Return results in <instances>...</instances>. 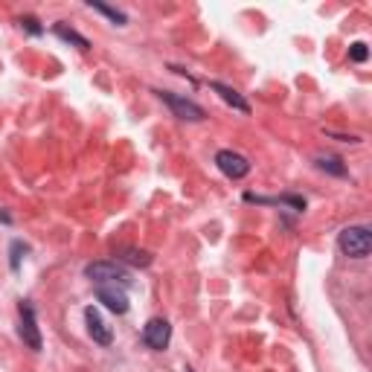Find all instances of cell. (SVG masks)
Returning a JSON list of instances; mask_svg holds the SVG:
<instances>
[{"label": "cell", "instance_id": "cell-17", "mask_svg": "<svg viewBox=\"0 0 372 372\" xmlns=\"http://www.w3.org/2000/svg\"><path fill=\"white\" fill-rule=\"evenodd\" d=\"M349 58L355 61V65H364V61L369 58V49H367V44H364V41H355V44L349 47Z\"/></svg>", "mask_w": 372, "mask_h": 372}, {"label": "cell", "instance_id": "cell-4", "mask_svg": "<svg viewBox=\"0 0 372 372\" xmlns=\"http://www.w3.org/2000/svg\"><path fill=\"white\" fill-rule=\"evenodd\" d=\"M154 93L163 99V102L169 105V111L178 119H183V122H204L207 119V111L198 102H192V99H186L181 93H172V91H154Z\"/></svg>", "mask_w": 372, "mask_h": 372}, {"label": "cell", "instance_id": "cell-18", "mask_svg": "<svg viewBox=\"0 0 372 372\" xmlns=\"http://www.w3.org/2000/svg\"><path fill=\"white\" fill-rule=\"evenodd\" d=\"M0 221H3V224H12V216L6 213V209H0Z\"/></svg>", "mask_w": 372, "mask_h": 372}, {"label": "cell", "instance_id": "cell-1", "mask_svg": "<svg viewBox=\"0 0 372 372\" xmlns=\"http://www.w3.org/2000/svg\"><path fill=\"white\" fill-rule=\"evenodd\" d=\"M84 277L96 285H122L128 288L131 277H128V268L119 265L117 259H99V262H88L84 265Z\"/></svg>", "mask_w": 372, "mask_h": 372}, {"label": "cell", "instance_id": "cell-3", "mask_svg": "<svg viewBox=\"0 0 372 372\" xmlns=\"http://www.w3.org/2000/svg\"><path fill=\"white\" fill-rule=\"evenodd\" d=\"M18 314H21V326H18V334L27 349L32 352H41V329H38V317H35V305L30 300H21L18 305Z\"/></svg>", "mask_w": 372, "mask_h": 372}, {"label": "cell", "instance_id": "cell-8", "mask_svg": "<svg viewBox=\"0 0 372 372\" xmlns=\"http://www.w3.org/2000/svg\"><path fill=\"white\" fill-rule=\"evenodd\" d=\"M84 323H88V334L93 338V343H99V346H111V343H114V332H111V326L105 323V317L99 314L93 305L84 308Z\"/></svg>", "mask_w": 372, "mask_h": 372}, {"label": "cell", "instance_id": "cell-6", "mask_svg": "<svg viewBox=\"0 0 372 372\" xmlns=\"http://www.w3.org/2000/svg\"><path fill=\"white\" fill-rule=\"evenodd\" d=\"M172 340V326H169V320L163 317H152L148 323L143 326V343L148 346V349H154V352H163L166 346Z\"/></svg>", "mask_w": 372, "mask_h": 372}, {"label": "cell", "instance_id": "cell-15", "mask_svg": "<svg viewBox=\"0 0 372 372\" xmlns=\"http://www.w3.org/2000/svg\"><path fill=\"white\" fill-rule=\"evenodd\" d=\"M27 253H30V244H27V242L15 239V242L9 244V268L15 270V274L21 270V262H23V256H27Z\"/></svg>", "mask_w": 372, "mask_h": 372}, {"label": "cell", "instance_id": "cell-10", "mask_svg": "<svg viewBox=\"0 0 372 372\" xmlns=\"http://www.w3.org/2000/svg\"><path fill=\"white\" fill-rule=\"evenodd\" d=\"M209 91H216L233 111H239V114H251V105H247V99H244L239 91H235V88H230V84H224V82H209Z\"/></svg>", "mask_w": 372, "mask_h": 372}, {"label": "cell", "instance_id": "cell-14", "mask_svg": "<svg viewBox=\"0 0 372 372\" xmlns=\"http://www.w3.org/2000/svg\"><path fill=\"white\" fill-rule=\"evenodd\" d=\"M88 6H91L93 12H99V15H105L108 21H114L117 27H126V23H128L126 12L117 9V6H108V3H102V0H88Z\"/></svg>", "mask_w": 372, "mask_h": 372}, {"label": "cell", "instance_id": "cell-9", "mask_svg": "<svg viewBox=\"0 0 372 372\" xmlns=\"http://www.w3.org/2000/svg\"><path fill=\"white\" fill-rule=\"evenodd\" d=\"M244 201H247V204H270V207H288V209H294V213H303V209H305V198H303V195H279V198H265V195L244 192Z\"/></svg>", "mask_w": 372, "mask_h": 372}, {"label": "cell", "instance_id": "cell-16", "mask_svg": "<svg viewBox=\"0 0 372 372\" xmlns=\"http://www.w3.org/2000/svg\"><path fill=\"white\" fill-rule=\"evenodd\" d=\"M18 23H21V30L23 32H30V35H35V38H38V35L44 32V27H41V21L35 18V15H23V18H18Z\"/></svg>", "mask_w": 372, "mask_h": 372}, {"label": "cell", "instance_id": "cell-11", "mask_svg": "<svg viewBox=\"0 0 372 372\" xmlns=\"http://www.w3.org/2000/svg\"><path fill=\"white\" fill-rule=\"evenodd\" d=\"M119 265H134V268H148L152 265V253L137 251V247H117L114 251Z\"/></svg>", "mask_w": 372, "mask_h": 372}, {"label": "cell", "instance_id": "cell-7", "mask_svg": "<svg viewBox=\"0 0 372 372\" xmlns=\"http://www.w3.org/2000/svg\"><path fill=\"white\" fill-rule=\"evenodd\" d=\"M96 300L102 303L108 312H114V314H126L131 303H128V294L122 285H96Z\"/></svg>", "mask_w": 372, "mask_h": 372}, {"label": "cell", "instance_id": "cell-2", "mask_svg": "<svg viewBox=\"0 0 372 372\" xmlns=\"http://www.w3.org/2000/svg\"><path fill=\"white\" fill-rule=\"evenodd\" d=\"M338 247L343 256L349 259H367L372 251V233L364 224H355V227H343L338 235Z\"/></svg>", "mask_w": 372, "mask_h": 372}, {"label": "cell", "instance_id": "cell-13", "mask_svg": "<svg viewBox=\"0 0 372 372\" xmlns=\"http://www.w3.org/2000/svg\"><path fill=\"white\" fill-rule=\"evenodd\" d=\"M53 32L58 35L61 41H67V44H73V47H76V49H82V53H84V49H91V41L84 38V35H79V32L73 30V27H67L65 21H58L56 27H53Z\"/></svg>", "mask_w": 372, "mask_h": 372}, {"label": "cell", "instance_id": "cell-5", "mask_svg": "<svg viewBox=\"0 0 372 372\" xmlns=\"http://www.w3.org/2000/svg\"><path fill=\"white\" fill-rule=\"evenodd\" d=\"M216 166L224 172L230 181H242V178L251 175V160L239 152H233V148H221V152L216 154Z\"/></svg>", "mask_w": 372, "mask_h": 372}, {"label": "cell", "instance_id": "cell-12", "mask_svg": "<svg viewBox=\"0 0 372 372\" xmlns=\"http://www.w3.org/2000/svg\"><path fill=\"white\" fill-rule=\"evenodd\" d=\"M314 163H317L320 172H326V175H334V178H346V175H349L346 163H343L340 157H334V154H317Z\"/></svg>", "mask_w": 372, "mask_h": 372}]
</instances>
